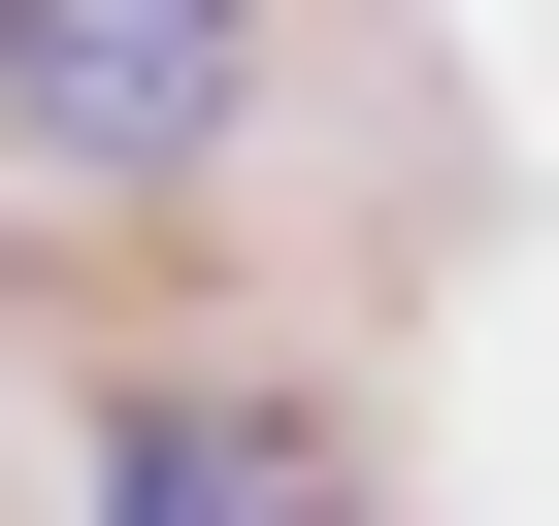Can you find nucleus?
Listing matches in <instances>:
<instances>
[{
  "label": "nucleus",
  "mask_w": 559,
  "mask_h": 526,
  "mask_svg": "<svg viewBox=\"0 0 559 526\" xmlns=\"http://www.w3.org/2000/svg\"><path fill=\"white\" fill-rule=\"evenodd\" d=\"M263 99V0H0V165L34 198H165Z\"/></svg>",
  "instance_id": "nucleus-1"
},
{
  "label": "nucleus",
  "mask_w": 559,
  "mask_h": 526,
  "mask_svg": "<svg viewBox=\"0 0 559 526\" xmlns=\"http://www.w3.org/2000/svg\"><path fill=\"white\" fill-rule=\"evenodd\" d=\"M99 526H362V461H330L297 395H132V428H99Z\"/></svg>",
  "instance_id": "nucleus-2"
}]
</instances>
